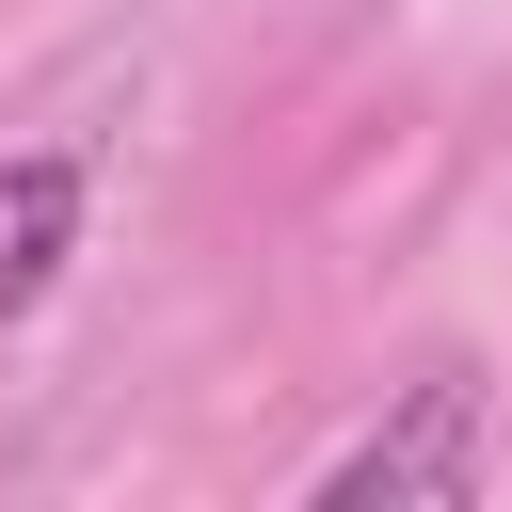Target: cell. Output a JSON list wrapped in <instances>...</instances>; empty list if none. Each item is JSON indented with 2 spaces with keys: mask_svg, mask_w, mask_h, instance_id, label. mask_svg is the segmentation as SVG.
<instances>
[{
  "mask_svg": "<svg viewBox=\"0 0 512 512\" xmlns=\"http://www.w3.org/2000/svg\"><path fill=\"white\" fill-rule=\"evenodd\" d=\"M480 464H496V416H480V384H400V416H368L304 496L320 512H448V496H480Z\"/></svg>",
  "mask_w": 512,
  "mask_h": 512,
  "instance_id": "obj_1",
  "label": "cell"
},
{
  "mask_svg": "<svg viewBox=\"0 0 512 512\" xmlns=\"http://www.w3.org/2000/svg\"><path fill=\"white\" fill-rule=\"evenodd\" d=\"M80 224H96V176L64 160V144H32V160H0V336L64 288V256H80Z\"/></svg>",
  "mask_w": 512,
  "mask_h": 512,
  "instance_id": "obj_2",
  "label": "cell"
}]
</instances>
